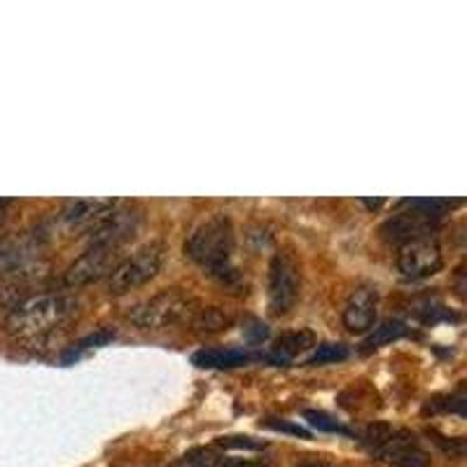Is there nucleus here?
I'll use <instances>...</instances> for the list:
<instances>
[{"mask_svg": "<svg viewBox=\"0 0 467 467\" xmlns=\"http://www.w3.org/2000/svg\"><path fill=\"white\" fill-rule=\"evenodd\" d=\"M122 262V248L110 244H89V248L82 253L73 265L66 269V285L82 287L94 281H101L103 276H110L112 269Z\"/></svg>", "mask_w": 467, "mask_h": 467, "instance_id": "6e6552de", "label": "nucleus"}, {"mask_svg": "<svg viewBox=\"0 0 467 467\" xmlns=\"http://www.w3.org/2000/svg\"><path fill=\"white\" fill-rule=\"evenodd\" d=\"M7 203H10V202H0V223H3V218H5V208H7Z\"/></svg>", "mask_w": 467, "mask_h": 467, "instance_id": "b1692460", "label": "nucleus"}, {"mask_svg": "<svg viewBox=\"0 0 467 467\" xmlns=\"http://www.w3.org/2000/svg\"><path fill=\"white\" fill-rule=\"evenodd\" d=\"M266 428H271V431L276 432H287V435H295V437H302V440H308V431L306 428H302V425H295L290 423V420H278V419H266L265 420Z\"/></svg>", "mask_w": 467, "mask_h": 467, "instance_id": "aec40b11", "label": "nucleus"}, {"mask_svg": "<svg viewBox=\"0 0 467 467\" xmlns=\"http://www.w3.org/2000/svg\"><path fill=\"white\" fill-rule=\"evenodd\" d=\"M441 265H444V257H441V248L435 236H420V239L400 245L398 269L402 271V276L411 281L432 276L441 269Z\"/></svg>", "mask_w": 467, "mask_h": 467, "instance_id": "1a4fd4ad", "label": "nucleus"}, {"mask_svg": "<svg viewBox=\"0 0 467 467\" xmlns=\"http://www.w3.org/2000/svg\"><path fill=\"white\" fill-rule=\"evenodd\" d=\"M190 297L181 290H161L129 311V320L140 329H164L190 314Z\"/></svg>", "mask_w": 467, "mask_h": 467, "instance_id": "423d86ee", "label": "nucleus"}, {"mask_svg": "<svg viewBox=\"0 0 467 467\" xmlns=\"http://www.w3.org/2000/svg\"><path fill=\"white\" fill-rule=\"evenodd\" d=\"M409 335V327L402 320H386L379 327H372V335L365 339V350H377L386 344H393V341L402 339Z\"/></svg>", "mask_w": 467, "mask_h": 467, "instance_id": "2eb2a0df", "label": "nucleus"}, {"mask_svg": "<svg viewBox=\"0 0 467 467\" xmlns=\"http://www.w3.org/2000/svg\"><path fill=\"white\" fill-rule=\"evenodd\" d=\"M304 419L308 420V425H311V428H316V431H320V432H332V435H350L348 428H344L339 420H335L329 414H325V411H314V409H308V411H304Z\"/></svg>", "mask_w": 467, "mask_h": 467, "instance_id": "a211bd4d", "label": "nucleus"}, {"mask_svg": "<svg viewBox=\"0 0 467 467\" xmlns=\"http://www.w3.org/2000/svg\"><path fill=\"white\" fill-rule=\"evenodd\" d=\"M316 335L311 329H292V332H283L271 348V360L274 362H290L292 358L304 353V350L314 348Z\"/></svg>", "mask_w": 467, "mask_h": 467, "instance_id": "4468645a", "label": "nucleus"}, {"mask_svg": "<svg viewBox=\"0 0 467 467\" xmlns=\"http://www.w3.org/2000/svg\"><path fill=\"white\" fill-rule=\"evenodd\" d=\"M119 203L112 199H80V202H70L64 211L58 213V223L66 229H89L94 232L103 220L115 213Z\"/></svg>", "mask_w": 467, "mask_h": 467, "instance_id": "f8f14e48", "label": "nucleus"}, {"mask_svg": "<svg viewBox=\"0 0 467 467\" xmlns=\"http://www.w3.org/2000/svg\"><path fill=\"white\" fill-rule=\"evenodd\" d=\"M348 346L344 344H316L314 353L308 356L306 365H332V362H341L348 358Z\"/></svg>", "mask_w": 467, "mask_h": 467, "instance_id": "f3484780", "label": "nucleus"}, {"mask_svg": "<svg viewBox=\"0 0 467 467\" xmlns=\"http://www.w3.org/2000/svg\"><path fill=\"white\" fill-rule=\"evenodd\" d=\"M110 339H115V332H108V329H101V332H96V335H91V337H87V339H82L80 344L75 346V348H70L68 353H66V356H64V360L68 362L73 356L75 358L80 356V353L85 348H91V346H94V348H96V346L108 344V341H110Z\"/></svg>", "mask_w": 467, "mask_h": 467, "instance_id": "6ab92c4d", "label": "nucleus"}, {"mask_svg": "<svg viewBox=\"0 0 467 467\" xmlns=\"http://www.w3.org/2000/svg\"><path fill=\"white\" fill-rule=\"evenodd\" d=\"M302 295V265L292 253L281 250L269 262V308L274 316L290 314Z\"/></svg>", "mask_w": 467, "mask_h": 467, "instance_id": "39448f33", "label": "nucleus"}, {"mask_svg": "<svg viewBox=\"0 0 467 467\" xmlns=\"http://www.w3.org/2000/svg\"><path fill=\"white\" fill-rule=\"evenodd\" d=\"M362 441L374 456L395 467H431V453L425 451L419 437L404 428H390L388 423L369 425Z\"/></svg>", "mask_w": 467, "mask_h": 467, "instance_id": "7ed1b4c3", "label": "nucleus"}, {"mask_svg": "<svg viewBox=\"0 0 467 467\" xmlns=\"http://www.w3.org/2000/svg\"><path fill=\"white\" fill-rule=\"evenodd\" d=\"M411 211H404L388 218L381 224V236L390 244H407V241L420 239V236H431L432 229L437 227L440 220V211H431V208L416 206L414 202H407Z\"/></svg>", "mask_w": 467, "mask_h": 467, "instance_id": "9d476101", "label": "nucleus"}, {"mask_svg": "<svg viewBox=\"0 0 467 467\" xmlns=\"http://www.w3.org/2000/svg\"><path fill=\"white\" fill-rule=\"evenodd\" d=\"M223 444L234 446V449H260V444H257V441H250V437H229Z\"/></svg>", "mask_w": 467, "mask_h": 467, "instance_id": "412c9836", "label": "nucleus"}, {"mask_svg": "<svg viewBox=\"0 0 467 467\" xmlns=\"http://www.w3.org/2000/svg\"><path fill=\"white\" fill-rule=\"evenodd\" d=\"M80 308V302L66 292H37L22 302L12 304L7 316V327L16 337L37 339L52 335L54 329L68 323Z\"/></svg>", "mask_w": 467, "mask_h": 467, "instance_id": "f03ea898", "label": "nucleus"}, {"mask_svg": "<svg viewBox=\"0 0 467 467\" xmlns=\"http://www.w3.org/2000/svg\"><path fill=\"white\" fill-rule=\"evenodd\" d=\"M234 244H236V239H234L232 220L223 213H215L192 229L190 236L185 239V255L194 265L206 269L213 278L232 285L239 278L236 269L232 266Z\"/></svg>", "mask_w": 467, "mask_h": 467, "instance_id": "f257e3e1", "label": "nucleus"}, {"mask_svg": "<svg viewBox=\"0 0 467 467\" xmlns=\"http://www.w3.org/2000/svg\"><path fill=\"white\" fill-rule=\"evenodd\" d=\"M47 248V232L12 234L0 241V274H26L36 265H40Z\"/></svg>", "mask_w": 467, "mask_h": 467, "instance_id": "0eeeda50", "label": "nucleus"}, {"mask_svg": "<svg viewBox=\"0 0 467 467\" xmlns=\"http://www.w3.org/2000/svg\"><path fill=\"white\" fill-rule=\"evenodd\" d=\"M377 308H379V292L372 285H358L350 290L348 299L344 306V325L356 332V335H365L372 327H377Z\"/></svg>", "mask_w": 467, "mask_h": 467, "instance_id": "9b49d317", "label": "nucleus"}, {"mask_svg": "<svg viewBox=\"0 0 467 467\" xmlns=\"http://www.w3.org/2000/svg\"><path fill=\"white\" fill-rule=\"evenodd\" d=\"M297 467H335V465H329V462H323V461H308V462H299Z\"/></svg>", "mask_w": 467, "mask_h": 467, "instance_id": "5701e85b", "label": "nucleus"}, {"mask_svg": "<svg viewBox=\"0 0 467 467\" xmlns=\"http://www.w3.org/2000/svg\"><path fill=\"white\" fill-rule=\"evenodd\" d=\"M164 255L166 248L161 241H150V244L140 245L133 255L124 257L112 269L110 278H108V292L119 297V295H127V292L150 283L160 274L161 265H164Z\"/></svg>", "mask_w": 467, "mask_h": 467, "instance_id": "20e7f679", "label": "nucleus"}, {"mask_svg": "<svg viewBox=\"0 0 467 467\" xmlns=\"http://www.w3.org/2000/svg\"><path fill=\"white\" fill-rule=\"evenodd\" d=\"M215 467H262L253 461H244V458H218Z\"/></svg>", "mask_w": 467, "mask_h": 467, "instance_id": "4be33fe9", "label": "nucleus"}, {"mask_svg": "<svg viewBox=\"0 0 467 467\" xmlns=\"http://www.w3.org/2000/svg\"><path fill=\"white\" fill-rule=\"evenodd\" d=\"M232 325V316H227L223 308L211 306V308H202L194 314L192 318V327L202 332V335H213V332H223Z\"/></svg>", "mask_w": 467, "mask_h": 467, "instance_id": "dca6fc26", "label": "nucleus"}, {"mask_svg": "<svg viewBox=\"0 0 467 467\" xmlns=\"http://www.w3.org/2000/svg\"><path fill=\"white\" fill-rule=\"evenodd\" d=\"M253 360L250 353L241 348H203L192 356V365L202 369H232Z\"/></svg>", "mask_w": 467, "mask_h": 467, "instance_id": "ddd939ff", "label": "nucleus"}]
</instances>
